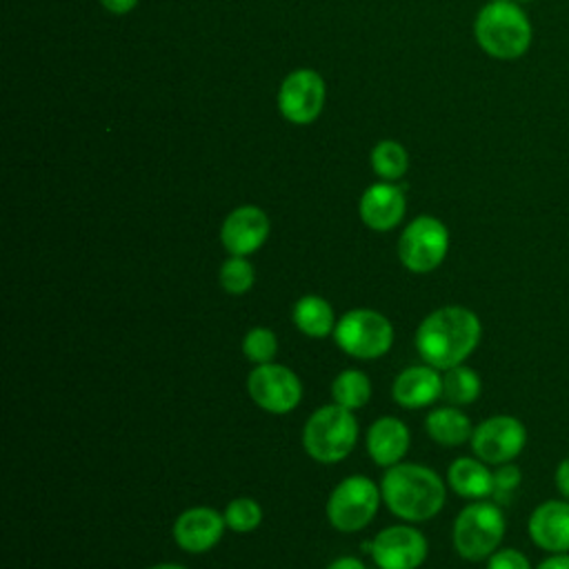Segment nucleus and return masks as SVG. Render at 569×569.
Listing matches in <instances>:
<instances>
[{
    "mask_svg": "<svg viewBox=\"0 0 569 569\" xmlns=\"http://www.w3.org/2000/svg\"><path fill=\"white\" fill-rule=\"evenodd\" d=\"M358 440V422L353 413L340 405L316 409L302 429V445L318 462H338L351 453Z\"/></svg>",
    "mask_w": 569,
    "mask_h": 569,
    "instance_id": "4",
    "label": "nucleus"
},
{
    "mask_svg": "<svg viewBox=\"0 0 569 569\" xmlns=\"http://www.w3.org/2000/svg\"><path fill=\"white\" fill-rule=\"evenodd\" d=\"M553 480H556V487L562 493V498L569 500V456L565 460H560V465L556 467Z\"/></svg>",
    "mask_w": 569,
    "mask_h": 569,
    "instance_id": "30",
    "label": "nucleus"
},
{
    "mask_svg": "<svg viewBox=\"0 0 569 569\" xmlns=\"http://www.w3.org/2000/svg\"><path fill=\"white\" fill-rule=\"evenodd\" d=\"M405 216V193L393 182L371 184L360 198V218L373 231L393 229Z\"/></svg>",
    "mask_w": 569,
    "mask_h": 569,
    "instance_id": "16",
    "label": "nucleus"
},
{
    "mask_svg": "<svg viewBox=\"0 0 569 569\" xmlns=\"http://www.w3.org/2000/svg\"><path fill=\"white\" fill-rule=\"evenodd\" d=\"M409 449V429L402 420L382 416L367 431V451L380 467H393Z\"/></svg>",
    "mask_w": 569,
    "mask_h": 569,
    "instance_id": "18",
    "label": "nucleus"
},
{
    "mask_svg": "<svg viewBox=\"0 0 569 569\" xmlns=\"http://www.w3.org/2000/svg\"><path fill=\"white\" fill-rule=\"evenodd\" d=\"M478 316L458 305L431 311L416 331V347L420 358L436 369H451L462 365L480 342Z\"/></svg>",
    "mask_w": 569,
    "mask_h": 569,
    "instance_id": "1",
    "label": "nucleus"
},
{
    "mask_svg": "<svg viewBox=\"0 0 569 569\" xmlns=\"http://www.w3.org/2000/svg\"><path fill=\"white\" fill-rule=\"evenodd\" d=\"M327 569H365V565L353 556H342V558H336L333 562H329Z\"/></svg>",
    "mask_w": 569,
    "mask_h": 569,
    "instance_id": "33",
    "label": "nucleus"
},
{
    "mask_svg": "<svg viewBox=\"0 0 569 569\" xmlns=\"http://www.w3.org/2000/svg\"><path fill=\"white\" fill-rule=\"evenodd\" d=\"M380 496L382 491L373 485V480L365 476H349L331 491L327 502V518L338 531H358L373 520Z\"/></svg>",
    "mask_w": 569,
    "mask_h": 569,
    "instance_id": "7",
    "label": "nucleus"
},
{
    "mask_svg": "<svg viewBox=\"0 0 569 569\" xmlns=\"http://www.w3.org/2000/svg\"><path fill=\"white\" fill-rule=\"evenodd\" d=\"M531 540L549 553H569V500H547L529 516Z\"/></svg>",
    "mask_w": 569,
    "mask_h": 569,
    "instance_id": "15",
    "label": "nucleus"
},
{
    "mask_svg": "<svg viewBox=\"0 0 569 569\" xmlns=\"http://www.w3.org/2000/svg\"><path fill=\"white\" fill-rule=\"evenodd\" d=\"M520 480H522V473L516 465L511 462H505V465H498V469L493 471V500L498 505H505L511 500V496L516 493V489L520 487Z\"/></svg>",
    "mask_w": 569,
    "mask_h": 569,
    "instance_id": "28",
    "label": "nucleus"
},
{
    "mask_svg": "<svg viewBox=\"0 0 569 569\" xmlns=\"http://www.w3.org/2000/svg\"><path fill=\"white\" fill-rule=\"evenodd\" d=\"M447 249L449 231L445 222L433 216L413 218L398 240L400 262L413 273L433 271L445 260Z\"/></svg>",
    "mask_w": 569,
    "mask_h": 569,
    "instance_id": "8",
    "label": "nucleus"
},
{
    "mask_svg": "<svg viewBox=\"0 0 569 569\" xmlns=\"http://www.w3.org/2000/svg\"><path fill=\"white\" fill-rule=\"evenodd\" d=\"M442 396V376L431 365L409 367L393 382V400L405 409H420Z\"/></svg>",
    "mask_w": 569,
    "mask_h": 569,
    "instance_id": "17",
    "label": "nucleus"
},
{
    "mask_svg": "<svg viewBox=\"0 0 569 569\" xmlns=\"http://www.w3.org/2000/svg\"><path fill=\"white\" fill-rule=\"evenodd\" d=\"M227 522L209 507H191L173 522V540L189 553H202L218 545Z\"/></svg>",
    "mask_w": 569,
    "mask_h": 569,
    "instance_id": "14",
    "label": "nucleus"
},
{
    "mask_svg": "<svg viewBox=\"0 0 569 569\" xmlns=\"http://www.w3.org/2000/svg\"><path fill=\"white\" fill-rule=\"evenodd\" d=\"M371 167L380 178L391 182V180L405 176V171L409 167V156L400 142L380 140L371 151Z\"/></svg>",
    "mask_w": 569,
    "mask_h": 569,
    "instance_id": "24",
    "label": "nucleus"
},
{
    "mask_svg": "<svg viewBox=\"0 0 569 569\" xmlns=\"http://www.w3.org/2000/svg\"><path fill=\"white\" fill-rule=\"evenodd\" d=\"M447 480L458 496L471 498V500H482L493 491V471H489L487 462H482L480 458L453 460L449 465Z\"/></svg>",
    "mask_w": 569,
    "mask_h": 569,
    "instance_id": "19",
    "label": "nucleus"
},
{
    "mask_svg": "<svg viewBox=\"0 0 569 569\" xmlns=\"http://www.w3.org/2000/svg\"><path fill=\"white\" fill-rule=\"evenodd\" d=\"M269 236V218L260 207L242 204L233 209L220 229V240L231 256H249L262 247Z\"/></svg>",
    "mask_w": 569,
    "mask_h": 569,
    "instance_id": "13",
    "label": "nucleus"
},
{
    "mask_svg": "<svg viewBox=\"0 0 569 569\" xmlns=\"http://www.w3.org/2000/svg\"><path fill=\"white\" fill-rule=\"evenodd\" d=\"M325 104V80L313 69L291 71L278 91V109L293 124L313 122Z\"/></svg>",
    "mask_w": 569,
    "mask_h": 569,
    "instance_id": "11",
    "label": "nucleus"
},
{
    "mask_svg": "<svg viewBox=\"0 0 569 569\" xmlns=\"http://www.w3.org/2000/svg\"><path fill=\"white\" fill-rule=\"evenodd\" d=\"M473 36L487 56L516 60L527 53L531 44V24L516 2L491 0L478 11Z\"/></svg>",
    "mask_w": 569,
    "mask_h": 569,
    "instance_id": "3",
    "label": "nucleus"
},
{
    "mask_svg": "<svg viewBox=\"0 0 569 569\" xmlns=\"http://www.w3.org/2000/svg\"><path fill=\"white\" fill-rule=\"evenodd\" d=\"M536 569H569V553H551Z\"/></svg>",
    "mask_w": 569,
    "mask_h": 569,
    "instance_id": "31",
    "label": "nucleus"
},
{
    "mask_svg": "<svg viewBox=\"0 0 569 569\" xmlns=\"http://www.w3.org/2000/svg\"><path fill=\"white\" fill-rule=\"evenodd\" d=\"M487 569H531L527 556L518 549H496L489 556Z\"/></svg>",
    "mask_w": 569,
    "mask_h": 569,
    "instance_id": "29",
    "label": "nucleus"
},
{
    "mask_svg": "<svg viewBox=\"0 0 569 569\" xmlns=\"http://www.w3.org/2000/svg\"><path fill=\"white\" fill-rule=\"evenodd\" d=\"M331 398L336 405H340L349 411L365 407L371 398V382H369L367 373H362L358 369H347V371L338 373L336 380L331 382Z\"/></svg>",
    "mask_w": 569,
    "mask_h": 569,
    "instance_id": "22",
    "label": "nucleus"
},
{
    "mask_svg": "<svg viewBox=\"0 0 569 569\" xmlns=\"http://www.w3.org/2000/svg\"><path fill=\"white\" fill-rule=\"evenodd\" d=\"M371 556L380 569H416L427 558V540L413 527H387L373 538Z\"/></svg>",
    "mask_w": 569,
    "mask_h": 569,
    "instance_id": "12",
    "label": "nucleus"
},
{
    "mask_svg": "<svg viewBox=\"0 0 569 569\" xmlns=\"http://www.w3.org/2000/svg\"><path fill=\"white\" fill-rule=\"evenodd\" d=\"M505 536V516L498 502H471L453 522V547L465 560L489 558Z\"/></svg>",
    "mask_w": 569,
    "mask_h": 569,
    "instance_id": "5",
    "label": "nucleus"
},
{
    "mask_svg": "<svg viewBox=\"0 0 569 569\" xmlns=\"http://www.w3.org/2000/svg\"><path fill=\"white\" fill-rule=\"evenodd\" d=\"M380 491L389 511L411 522L433 518L445 505V482L440 476L413 462L389 467Z\"/></svg>",
    "mask_w": 569,
    "mask_h": 569,
    "instance_id": "2",
    "label": "nucleus"
},
{
    "mask_svg": "<svg viewBox=\"0 0 569 569\" xmlns=\"http://www.w3.org/2000/svg\"><path fill=\"white\" fill-rule=\"evenodd\" d=\"M147 569H187V567H180V565H171V562H162V565H153V567H147Z\"/></svg>",
    "mask_w": 569,
    "mask_h": 569,
    "instance_id": "34",
    "label": "nucleus"
},
{
    "mask_svg": "<svg viewBox=\"0 0 569 569\" xmlns=\"http://www.w3.org/2000/svg\"><path fill=\"white\" fill-rule=\"evenodd\" d=\"M527 442L525 425L513 416H491L471 433L473 453L487 465L511 462Z\"/></svg>",
    "mask_w": 569,
    "mask_h": 569,
    "instance_id": "10",
    "label": "nucleus"
},
{
    "mask_svg": "<svg viewBox=\"0 0 569 569\" xmlns=\"http://www.w3.org/2000/svg\"><path fill=\"white\" fill-rule=\"evenodd\" d=\"M333 338L345 353L371 360L389 351L393 342V327L373 309H351L336 322Z\"/></svg>",
    "mask_w": 569,
    "mask_h": 569,
    "instance_id": "6",
    "label": "nucleus"
},
{
    "mask_svg": "<svg viewBox=\"0 0 569 569\" xmlns=\"http://www.w3.org/2000/svg\"><path fill=\"white\" fill-rule=\"evenodd\" d=\"M293 322L302 333L311 338H325L336 329L333 309L320 296H302L293 305Z\"/></svg>",
    "mask_w": 569,
    "mask_h": 569,
    "instance_id": "21",
    "label": "nucleus"
},
{
    "mask_svg": "<svg viewBox=\"0 0 569 569\" xmlns=\"http://www.w3.org/2000/svg\"><path fill=\"white\" fill-rule=\"evenodd\" d=\"M480 376L465 367V365H456L451 369H445V378H442V393L451 405H469L480 396Z\"/></svg>",
    "mask_w": 569,
    "mask_h": 569,
    "instance_id": "23",
    "label": "nucleus"
},
{
    "mask_svg": "<svg viewBox=\"0 0 569 569\" xmlns=\"http://www.w3.org/2000/svg\"><path fill=\"white\" fill-rule=\"evenodd\" d=\"M425 429L436 442L445 447H458L471 440V433H473L467 413H462L456 407L433 409L425 420Z\"/></svg>",
    "mask_w": 569,
    "mask_h": 569,
    "instance_id": "20",
    "label": "nucleus"
},
{
    "mask_svg": "<svg viewBox=\"0 0 569 569\" xmlns=\"http://www.w3.org/2000/svg\"><path fill=\"white\" fill-rule=\"evenodd\" d=\"M251 400L269 413H289L302 398V382L282 365H256L247 378Z\"/></svg>",
    "mask_w": 569,
    "mask_h": 569,
    "instance_id": "9",
    "label": "nucleus"
},
{
    "mask_svg": "<svg viewBox=\"0 0 569 569\" xmlns=\"http://www.w3.org/2000/svg\"><path fill=\"white\" fill-rule=\"evenodd\" d=\"M100 2L111 13H127V11H131L138 4V0H100Z\"/></svg>",
    "mask_w": 569,
    "mask_h": 569,
    "instance_id": "32",
    "label": "nucleus"
},
{
    "mask_svg": "<svg viewBox=\"0 0 569 569\" xmlns=\"http://www.w3.org/2000/svg\"><path fill=\"white\" fill-rule=\"evenodd\" d=\"M218 278H220V284L227 293L242 296L253 287L256 273H253L251 262L244 256H231L222 262Z\"/></svg>",
    "mask_w": 569,
    "mask_h": 569,
    "instance_id": "25",
    "label": "nucleus"
},
{
    "mask_svg": "<svg viewBox=\"0 0 569 569\" xmlns=\"http://www.w3.org/2000/svg\"><path fill=\"white\" fill-rule=\"evenodd\" d=\"M224 522L238 533L253 531L262 522V509L253 498H236L224 509Z\"/></svg>",
    "mask_w": 569,
    "mask_h": 569,
    "instance_id": "26",
    "label": "nucleus"
},
{
    "mask_svg": "<svg viewBox=\"0 0 569 569\" xmlns=\"http://www.w3.org/2000/svg\"><path fill=\"white\" fill-rule=\"evenodd\" d=\"M278 351V338L271 329L267 327H253L244 333L242 338V353L256 362V365H267L273 360Z\"/></svg>",
    "mask_w": 569,
    "mask_h": 569,
    "instance_id": "27",
    "label": "nucleus"
}]
</instances>
